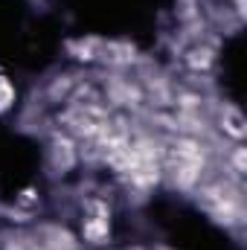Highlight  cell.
I'll return each mask as SVG.
<instances>
[{"label":"cell","instance_id":"cell-2","mask_svg":"<svg viewBox=\"0 0 247 250\" xmlns=\"http://www.w3.org/2000/svg\"><path fill=\"white\" fill-rule=\"evenodd\" d=\"M12 102H15V87L9 84V79L0 76V111H6Z\"/></svg>","mask_w":247,"mask_h":250},{"label":"cell","instance_id":"cell-1","mask_svg":"<svg viewBox=\"0 0 247 250\" xmlns=\"http://www.w3.org/2000/svg\"><path fill=\"white\" fill-rule=\"evenodd\" d=\"M224 131L230 134V137H236V140H242L247 134V125H245V117L236 111V108H224Z\"/></svg>","mask_w":247,"mask_h":250}]
</instances>
